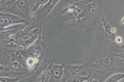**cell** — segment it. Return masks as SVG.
Returning a JSON list of instances; mask_svg holds the SVG:
<instances>
[{"label": "cell", "mask_w": 124, "mask_h": 82, "mask_svg": "<svg viewBox=\"0 0 124 82\" xmlns=\"http://www.w3.org/2000/svg\"><path fill=\"white\" fill-rule=\"evenodd\" d=\"M17 3L16 4V6L18 7L19 9H20L23 11L26 12L27 9V3H26L27 1H17Z\"/></svg>", "instance_id": "obj_4"}, {"label": "cell", "mask_w": 124, "mask_h": 82, "mask_svg": "<svg viewBox=\"0 0 124 82\" xmlns=\"http://www.w3.org/2000/svg\"><path fill=\"white\" fill-rule=\"evenodd\" d=\"M89 82H98V81L95 79H92Z\"/></svg>", "instance_id": "obj_13"}, {"label": "cell", "mask_w": 124, "mask_h": 82, "mask_svg": "<svg viewBox=\"0 0 124 82\" xmlns=\"http://www.w3.org/2000/svg\"><path fill=\"white\" fill-rule=\"evenodd\" d=\"M48 77V72L47 71H45L38 77L36 82H46Z\"/></svg>", "instance_id": "obj_6"}, {"label": "cell", "mask_w": 124, "mask_h": 82, "mask_svg": "<svg viewBox=\"0 0 124 82\" xmlns=\"http://www.w3.org/2000/svg\"><path fill=\"white\" fill-rule=\"evenodd\" d=\"M103 28L105 30V32L109 36L111 35L112 34V28L111 24L108 21H105L103 23Z\"/></svg>", "instance_id": "obj_3"}, {"label": "cell", "mask_w": 124, "mask_h": 82, "mask_svg": "<svg viewBox=\"0 0 124 82\" xmlns=\"http://www.w3.org/2000/svg\"><path fill=\"white\" fill-rule=\"evenodd\" d=\"M24 22L19 16L8 14L0 13V28L6 27L9 25Z\"/></svg>", "instance_id": "obj_1"}, {"label": "cell", "mask_w": 124, "mask_h": 82, "mask_svg": "<svg viewBox=\"0 0 124 82\" xmlns=\"http://www.w3.org/2000/svg\"><path fill=\"white\" fill-rule=\"evenodd\" d=\"M36 60H37L36 58H34L32 57L29 58L27 61V64L28 66L29 67H31L33 66L37 62Z\"/></svg>", "instance_id": "obj_8"}, {"label": "cell", "mask_w": 124, "mask_h": 82, "mask_svg": "<svg viewBox=\"0 0 124 82\" xmlns=\"http://www.w3.org/2000/svg\"><path fill=\"white\" fill-rule=\"evenodd\" d=\"M12 65L14 67L17 68L18 66H19V63L18 62H17V61H16V60H14V61H12Z\"/></svg>", "instance_id": "obj_11"}, {"label": "cell", "mask_w": 124, "mask_h": 82, "mask_svg": "<svg viewBox=\"0 0 124 82\" xmlns=\"http://www.w3.org/2000/svg\"><path fill=\"white\" fill-rule=\"evenodd\" d=\"M124 78V73H116L110 76L105 82H119Z\"/></svg>", "instance_id": "obj_2"}, {"label": "cell", "mask_w": 124, "mask_h": 82, "mask_svg": "<svg viewBox=\"0 0 124 82\" xmlns=\"http://www.w3.org/2000/svg\"><path fill=\"white\" fill-rule=\"evenodd\" d=\"M116 41L117 43H121L122 42V39L120 37H117L116 39Z\"/></svg>", "instance_id": "obj_12"}, {"label": "cell", "mask_w": 124, "mask_h": 82, "mask_svg": "<svg viewBox=\"0 0 124 82\" xmlns=\"http://www.w3.org/2000/svg\"><path fill=\"white\" fill-rule=\"evenodd\" d=\"M88 82V81H85V82Z\"/></svg>", "instance_id": "obj_14"}, {"label": "cell", "mask_w": 124, "mask_h": 82, "mask_svg": "<svg viewBox=\"0 0 124 82\" xmlns=\"http://www.w3.org/2000/svg\"><path fill=\"white\" fill-rule=\"evenodd\" d=\"M112 62V60L110 58H106L103 60V64L105 65H109Z\"/></svg>", "instance_id": "obj_10"}, {"label": "cell", "mask_w": 124, "mask_h": 82, "mask_svg": "<svg viewBox=\"0 0 124 82\" xmlns=\"http://www.w3.org/2000/svg\"><path fill=\"white\" fill-rule=\"evenodd\" d=\"M89 77H90V75H88V76H77L73 78V82H84L85 81H87Z\"/></svg>", "instance_id": "obj_5"}, {"label": "cell", "mask_w": 124, "mask_h": 82, "mask_svg": "<svg viewBox=\"0 0 124 82\" xmlns=\"http://www.w3.org/2000/svg\"></svg>", "instance_id": "obj_15"}, {"label": "cell", "mask_w": 124, "mask_h": 82, "mask_svg": "<svg viewBox=\"0 0 124 82\" xmlns=\"http://www.w3.org/2000/svg\"><path fill=\"white\" fill-rule=\"evenodd\" d=\"M9 72V69L6 66L0 65V77H6V74Z\"/></svg>", "instance_id": "obj_7"}, {"label": "cell", "mask_w": 124, "mask_h": 82, "mask_svg": "<svg viewBox=\"0 0 124 82\" xmlns=\"http://www.w3.org/2000/svg\"><path fill=\"white\" fill-rule=\"evenodd\" d=\"M53 75L55 78L60 79L62 76V70L61 69H56L53 72Z\"/></svg>", "instance_id": "obj_9"}]
</instances>
